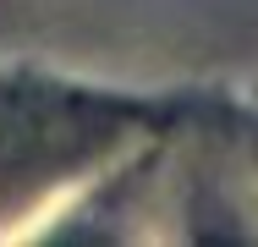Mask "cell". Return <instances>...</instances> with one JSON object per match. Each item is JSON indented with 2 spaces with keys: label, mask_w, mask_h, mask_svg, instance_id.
<instances>
[]
</instances>
